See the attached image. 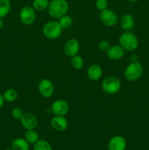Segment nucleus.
Here are the masks:
<instances>
[{"instance_id":"obj_1","label":"nucleus","mask_w":149,"mask_h":150,"mask_svg":"<svg viewBox=\"0 0 149 150\" xmlns=\"http://www.w3.org/2000/svg\"><path fill=\"white\" fill-rule=\"evenodd\" d=\"M48 13L54 18L65 16L69 10V4L66 0H52L48 7Z\"/></svg>"},{"instance_id":"obj_2","label":"nucleus","mask_w":149,"mask_h":150,"mask_svg":"<svg viewBox=\"0 0 149 150\" xmlns=\"http://www.w3.org/2000/svg\"><path fill=\"white\" fill-rule=\"evenodd\" d=\"M119 45L128 51H133L138 47L139 41L137 37L131 32L126 31L121 34L118 39Z\"/></svg>"},{"instance_id":"obj_3","label":"nucleus","mask_w":149,"mask_h":150,"mask_svg":"<svg viewBox=\"0 0 149 150\" xmlns=\"http://www.w3.org/2000/svg\"><path fill=\"white\" fill-rule=\"evenodd\" d=\"M63 29L59 23L55 21H48L42 28L43 35L50 40H55L59 38L62 33Z\"/></svg>"},{"instance_id":"obj_4","label":"nucleus","mask_w":149,"mask_h":150,"mask_svg":"<svg viewBox=\"0 0 149 150\" xmlns=\"http://www.w3.org/2000/svg\"><path fill=\"white\" fill-rule=\"evenodd\" d=\"M143 73V67L138 61L132 62L124 71V76L129 81H134L140 79Z\"/></svg>"},{"instance_id":"obj_5","label":"nucleus","mask_w":149,"mask_h":150,"mask_svg":"<svg viewBox=\"0 0 149 150\" xmlns=\"http://www.w3.org/2000/svg\"><path fill=\"white\" fill-rule=\"evenodd\" d=\"M121 88V83L119 79L113 76L107 77L102 83V89L105 93L109 95H114L120 91Z\"/></svg>"},{"instance_id":"obj_6","label":"nucleus","mask_w":149,"mask_h":150,"mask_svg":"<svg viewBox=\"0 0 149 150\" xmlns=\"http://www.w3.org/2000/svg\"><path fill=\"white\" fill-rule=\"evenodd\" d=\"M20 21L25 25H31L34 22L36 18V13L33 7L25 6L20 10L19 14Z\"/></svg>"},{"instance_id":"obj_7","label":"nucleus","mask_w":149,"mask_h":150,"mask_svg":"<svg viewBox=\"0 0 149 150\" xmlns=\"http://www.w3.org/2000/svg\"><path fill=\"white\" fill-rule=\"evenodd\" d=\"M99 18H100L102 23L108 26H114L118 22V16H117L116 13L113 10L108 8L100 12Z\"/></svg>"},{"instance_id":"obj_8","label":"nucleus","mask_w":149,"mask_h":150,"mask_svg":"<svg viewBox=\"0 0 149 150\" xmlns=\"http://www.w3.org/2000/svg\"><path fill=\"white\" fill-rule=\"evenodd\" d=\"M38 91L44 98H51L54 92V86L52 81L48 79L41 80L38 84Z\"/></svg>"},{"instance_id":"obj_9","label":"nucleus","mask_w":149,"mask_h":150,"mask_svg":"<svg viewBox=\"0 0 149 150\" xmlns=\"http://www.w3.org/2000/svg\"><path fill=\"white\" fill-rule=\"evenodd\" d=\"M80 42L75 38H71L65 42L64 45V51L69 57H72L77 55L80 50Z\"/></svg>"},{"instance_id":"obj_10","label":"nucleus","mask_w":149,"mask_h":150,"mask_svg":"<svg viewBox=\"0 0 149 150\" xmlns=\"http://www.w3.org/2000/svg\"><path fill=\"white\" fill-rule=\"evenodd\" d=\"M52 112L56 116H65L70 110V106L67 101L64 100H57L51 105Z\"/></svg>"},{"instance_id":"obj_11","label":"nucleus","mask_w":149,"mask_h":150,"mask_svg":"<svg viewBox=\"0 0 149 150\" xmlns=\"http://www.w3.org/2000/svg\"><path fill=\"white\" fill-rule=\"evenodd\" d=\"M20 121L22 126L27 130H34L38 125L37 118L32 113H24Z\"/></svg>"},{"instance_id":"obj_12","label":"nucleus","mask_w":149,"mask_h":150,"mask_svg":"<svg viewBox=\"0 0 149 150\" xmlns=\"http://www.w3.org/2000/svg\"><path fill=\"white\" fill-rule=\"evenodd\" d=\"M51 125L56 131L62 132L68 127V122L63 116H55L51 119Z\"/></svg>"},{"instance_id":"obj_13","label":"nucleus","mask_w":149,"mask_h":150,"mask_svg":"<svg viewBox=\"0 0 149 150\" xmlns=\"http://www.w3.org/2000/svg\"><path fill=\"white\" fill-rule=\"evenodd\" d=\"M127 147V142L125 139L121 136L112 137L108 143V150H125Z\"/></svg>"},{"instance_id":"obj_14","label":"nucleus","mask_w":149,"mask_h":150,"mask_svg":"<svg viewBox=\"0 0 149 150\" xmlns=\"http://www.w3.org/2000/svg\"><path fill=\"white\" fill-rule=\"evenodd\" d=\"M125 50L120 45H114L109 48L107 51V55L108 58L112 60H119L124 57L125 54Z\"/></svg>"},{"instance_id":"obj_15","label":"nucleus","mask_w":149,"mask_h":150,"mask_svg":"<svg viewBox=\"0 0 149 150\" xmlns=\"http://www.w3.org/2000/svg\"><path fill=\"white\" fill-rule=\"evenodd\" d=\"M88 77L92 81H97L102 77V69L99 65L93 64L89 66L87 70Z\"/></svg>"},{"instance_id":"obj_16","label":"nucleus","mask_w":149,"mask_h":150,"mask_svg":"<svg viewBox=\"0 0 149 150\" xmlns=\"http://www.w3.org/2000/svg\"><path fill=\"white\" fill-rule=\"evenodd\" d=\"M121 26L124 31H129L134 27V18L131 14H125L121 19Z\"/></svg>"},{"instance_id":"obj_17","label":"nucleus","mask_w":149,"mask_h":150,"mask_svg":"<svg viewBox=\"0 0 149 150\" xmlns=\"http://www.w3.org/2000/svg\"><path fill=\"white\" fill-rule=\"evenodd\" d=\"M12 149L13 150H29V144L25 139H15L12 143Z\"/></svg>"},{"instance_id":"obj_18","label":"nucleus","mask_w":149,"mask_h":150,"mask_svg":"<svg viewBox=\"0 0 149 150\" xmlns=\"http://www.w3.org/2000/svg\"><path fill=\"white\" fill-rule=\"evenodd\" d=\"M11 9L10 0H0V18L6 17L9 14Z\"/></svg>"},{"instance_id":"obj_19","label":"nucleus","mask_w":149,"mask_h":150,"mask_svg":"<svg viewBox=\"0 0 149 150\" xmlns=\"http://www.w3.org/2000/svg\"><path fill=\"white\" fill-rule=\"evenodd\" d=\"M24 139L29 144H34L39 139V136L37 132L35 131L34 130H29L25 133Z\"/></svg>"},{"instance_id":"obj_20","label":"nucleus","mask_w":149,"mask_h":150,"mask_svg":"<svg viewBox=\"0 0 149 150\" xmlns=\"http://www.w3.org/2000/svg\"><path fill=\"white\" fill-rule=\"evenodd\" d=\"M18 96V92L14 89H8L4 92L3 94V97L4 98V100L6 102L8 103H12L14 102L17 100Z\"/></svg>"},{"instance_id":"obj_21","label":"nucleus","mask_w":149,"mask_h":150,"mask_svg":"<svg viewBox=\"0 0 149 150\" xmlns=\"http://www.w3.org/2000/svg\"><path fill=\"white\" fill-rule=\"evenodd\" d=\"M49 3L48 0H34L32 7L36 11L42 12L48 8Z\"/></svg>"},{"instance_id":"obj_22","label":"nucleus","mask_w":149,"mask_h":150,"mask_svg":"<svg viewBox=\"0 0 149 150\" xmlns=\"http://www.w3.org/2000/svg\"><path fill=\"white\" fill-rule=\"evenodd\" d=\"M34 150H53V148L48 142L39 139L34 145Z\"/></svg>"},{"instance_id":"obj_23","label":"nucleus","mask_w":149,"mask_h":150,"mask_svg":"<svg viewBox=\"0 0 149 150\" xmlns=\"http://www.w3.org/2000/svg\"><path fill=\"white\" fill-rule=\"evenodd\" d=\"M71 64L76 70H81L83 67V65H84V61H83V59L82 58V57L77 54V55L72 57Z\"/></svg>"},{"instance_id":"obj_24","label":"nucleus","mask_w":149,"mask_h":150,"mask_svg":"<svg viewBox=\"0 0 149 150\" xmlns=\"http://www.w3.org/2000/svg\"><path fill=\"white\" fill-rule=\"evenodd\" d=\"M58 23L63 29H69L72 24V19L70 16L65 15L60 18Z\"/></svg>"},{"instance_id":"obj_25","label":"nucleus","mask_w":149,"mask_h":150,"mask_svg":"<svg viewBox=\"0 0 149 150\" xmlns=\"http://www.w3.org/2000/svg\"><path fill=\"white\" fill-rule=\"evenodd\" d=\"M23 114L24 113H23V110L20 108H18V107L14 108L11 111V115L13 118L17 120H20L22 118V117H23Z\"/></svg>"},{"instance_id":"obj_26","label":"nucleus","mask_w":149,"mask_h":150,"mask_svg":"<svg viewBox=\"0 0 149 150\" xmlns=\"http://www.w3.org/2000/svg\"><path fill=\"white\" fill-rule=\"evenodd\" d=\"M95 5H96V7L98 10L102 11V10H104L108 8V0H96Z\"/></svg>"},{"instance_id":"obj_27","label":"nucleus","mask_w":149,"mask_h":150,"mask_svg":"<svg viewBox=\"0 0 149 150\" xmlns=\"http://www.w3.org/2000/svg\"><path fill=\"white\" fill-rule=\"evenodd\" d=\"M110 47V45L109 42L107 40H102L99 43V48L102 51H106L109 49V48Z\"/></svg>"},{"instance_id":"obj_28","label":"nucleus","mask_w":149,"mask_h":150,"mask_svg":"<svg viewBox=\"0 0 149 150\" xmlns=\"http://www.w3.org/2000/svg\"><path fill=\"white\" fill-rule=\"evenodd\" d=\"M4 101L5 100H4V97H3V95L0 94V108H1L3 105H4Z\"/></svg>"},{"instance_id":"obj_29","label":"nucleus","mask_w":149,"mask_h":150,"mask_svg":"<svg viewBox=\"0 0 149 150\" xmlns=\"http://www.w3.org/2000/svg\"><path fill=\"white\" fill-rule=\"evenodd\" d=\"M2 26H3V20H2V18H0V29L2 28Z\"/></svg>"},{"instance_id":"obj_30","label":"nucleus","mask_w":149,"mask_h":150,"mask_svg":"<svg viewBox=\"0 0 149 150\" xmlns=\"http://www.w3.org/2000/svg\"><path fill=\"white\" fill-rule=\"evenodd\" d=\"M129 1H131V2H135V1H139V0H128Z\"/></svg>"},{"instance_id":"obj_31","label":"nucleus","mask_w":149,"mask_h":150,"mask_svg":"<svg viewBox=\"0 0 149 150\" xmlns=\"http://www.w3.org/2000/svg\"><path fill=\"white\" fill-rule=\"evenodd\" d=\"M4 150H13L12 149H4Z\"/></svg>"}]
</instances>
